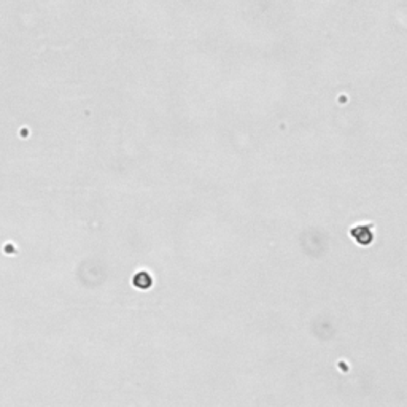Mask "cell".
Masks as SVG:
<instances>
[{"instance_id": "2", "label": "cell", "mask_w": 407, "mask_h": 407, "mask_svg": "<svg viewBox=\"0 0 407 407\" xmlns=\"http://www.w3.org/2000/svg\"><path fill=\"white\" fill-rule=\"evenodd\" d=\"M134 283H135V286L143 288V289H145V288H150V285H151V277H150V275H148L147 272H140V274L135 275Z\"/></svg>"}, {"instance_id": "1", "label": "cell", "mask_w": 407, "mask_h": 407, "mask_svg": "<svg viewBox=\"0 0 407 407\" xmlns=\"http://www.w3.org/2000/svg\"><path fill=\"white\" fill-rule=\"evenodd\" d=\"M350 234L361 245H369L374 240V232L371 231L369 226H356L352 229Z\"/></svg>"}]
</instances>
